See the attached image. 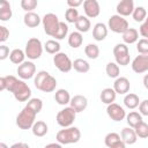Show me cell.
Returning a JSON list of instances; mask_svg holds the SVG:
<instances>
[{"label":"cell","instance_id":"1","mask_svg":"<svg viewBox=\"0 0 148 148\" xmlns=\"http://www.w3.org/2000/svg\"><path fill=\"white\" fill-rule=\"evenodd\" d=\"M0 90L10 91L18 102H27L31 97L30 87L23 80H18L14 75H7L0 79Z\"/></svg>","mask_w":148,"mask_h":148},{"label":"cell","instance_id":"2","mask_svg":"<svg viewBox=\"0 0 148 148\" xmlns=\"http://www.w3.org/2000/svg\"><path fill=\"white\" fill-rule=\"evenodd\" d=\"M34 84L38 90L43 92H52L56 90V87L58 83H57L56 77H53L49 72L39 71L35 75Z\"/></svg>","mask_w":148,"mask_h":148},{"label":"cell","instance_id":"3","mask_svg":"<svg viewBox=\"0 0 148 148\" xmlns=\"http://www.w3.org/2000/svg\"><path fill=\"white\" fill-rule=\"evenodd\" d=\"M57 142L60 145H71V143H76L81 139V132L77 127L71 126L66 127L64 130H60L57 135H56Z\"/></svg>","mask_w":148,"mask_h":148},{"label":"cell","instance_id":"4","mask_svg":"<svg viewBox=\"0 0 148 148\" xmlns=\"http://www.w3.org/2000/svg\"><path fill=\"white\" fill-rule=\"evenodd\" d=\"M36 112L34 110H31L29 106H24L22 109V111L17 114L16 117V125L18 126V128L21 130H29L32 128L34 124L36 123Z\"/></svg>","mask_w":148,"mask_h":148},{"label":"cell","instance_id":"5","mask_svg":"<svg viewBox=\"0 0 148 148\" xmlns=\"http://www.w3.org/2000/svg\"><path fill=\"white\" fill-rule=\"evenodd\" d=\"M42 23H43V28L46 35L54 37V35L57 34L59 25H60V21L58 18V16L53 13H47L43 16L42 18Z\"/></svg>","mask_w":148,"mask_h":148},{"label":"cell","instance_id":"6","mask_svg":"<svg viewBox=\"0 0 148 148\" xmlns=\"http://www.w3.org/2000/svg\"><path fill=\"white\" fill-rule=\"evenodd\" d=\"M76 118V112L74 109H72L71 106H65L62 110H60L57 113V123L59 126L66 128V127H71L74 123Z\"/></svg>","mask_w":148,"mask_h":148},{"label":"cell","instance_id":"7","mask_svg":"<svg viewBox=\"0 0 148 148\" xmlns=\"http://www.w3.org/2000/svg\"><path fill=\"white\" fill-rule=\"evenodd\" d=\"M25 56L28 57V59L30 60H36L38 58H40L42 53H43V44L38 38H30L27 44H25Z\"/></svg>","mask_w":148,"mask_h":148},{"label":"cell","instance_id":"8","mask_svg":"<svg viewBox=\"0 0 148 148\" xmlns=\"http://www.w3.org/2000/svg\"><path fill=\"white\" fill-rule=\"evenodd\" d=\"M113 56L116 59V62L120 66H127L130 64L131 57H130V51L128 46L124 43H118L113 47Z\"/></svg>","mask_w":148,"mask_h":148},{"label":"cell","instance_id":"9","mask_svg":"<svg viewBox=\"0 0 148 148\" xmlns=\"http://www.w3.org/2000/svg\"><path fill=\"white\" fill-rule=\"evenodd\" d=\"M108 28L116 34H124L130 27H128V22L126 18L116 14V15L110 16L109 22H108Z\"/></svg>","mask_w":148,"mask_h":148},{"label":"cell","instance_id":"10","mask_svg":"<svg viewBox=\"0 0 148 148\" xmlns=\"http://www.w3.org/2000/svg\"><path fill=\"white\" fill-rule=\"evenodd\" d=\"M53 64L54 66L61 72V73H68L72 68H73V62L69 59V57L64 53V52H59L57 54H54L53 57Z\"/></svg>","mask_w":148,"mask_h":148},{"label":"cell","instance_id":"11","mask_svg":"<svg viewBox=\"0 0 148 148\" xmlns=\"http://www.w3.org/2000/svg\"><path fill=\"white\" fill-rule=\"evenodd\" d=\"M16 72L18 74V77H21L22 80H29L36 75V66L32 61H24L23 64L18 65Z\"/></svg>","mask_w":148,"mask_h":148},{"label":"cell","instance_id":"12","mask_svg":"<svg viewBox=\"0 0 148 148\" xmlns=\"http://www.w3.org/2000/svg\"><path fill=\"white\" fill-rule=\"evenodd\" d=\"M106 113L114 121H121L124 120V118H126V111L124 110L123 106H120L117 103L109 104L106 108Z\"/></svg>","mask_w":148,"mask_h":148},{"label":"cell","instance_id":"13","mask_svg":"<svg viewBox=\"0 0 148 148\" xmlns=\"http://www.w3.org/2000/svg\"><path fill=\"white\" fill-rule=\"evenodd\" d=\"M132 69L133 72L141 74L145 72H148V56L139 54L136 56L132 61Z\"/></svg>","mask_w":148,"mask_h":148},{"label":"cell","instance_id":"14","mask_svg":"<svg viewBox=\"0 0 148 148\" xmlns=\"http://www.w3.org/2000/svg\"><path fill=\"white\" fill-rule=\"evenodd\" d=\"M83 9H84V14L86 16L89 18H94L97 17L101 13V7L97 0H86L83 1Z\"/></svg>","mask_w":148,"mask_h":148},{"label":"cell","instance_id":"15","mask_svg":"<svg viewBox=\"0 0 148 148\" xmlns=\"http://www.w3.org/2000/svg\"><path fill=\"white\" fill-rule=\"evenodd\" d=\"M130 88H131V83H130V80L127 77H124V76H119L114 80V83H113V89L117 94L119 95H126L128 91H130Z\"/></svg>","mask_w":148,"mask_h":148},{"label":"cell","instance_id":"16","mask_svg":"<svg viewBox=\"0 0 148 148\" xmlns=\"http://www.w3.org/2000/svg\"><path fill=\"white\" fill-rule=\"evenodd\" d=\"M116 9H117L118 15H120L123 17L130 16L134 12V2H133V0H123V1L118 2Z\"/></svg>","mask_w":148,"mask_h":148},{"label":"cell","instance_id":"17","mask_svg":"<svg viewBox=\"0 0 148 148\" xmlns=\"http://www.w3.org/2000/svg\"><path fill=\"white\" fill-rule=\"evenodd\" d=\"M71 108L75 110V112H82L87 109L88 106V99L86 96L83 95H75L74 97H72L71 99Z\"/></svg>","mask_w":148,"mask_h":148},{"label":"cell","instance_id":"18","mask_svg":"<svg viewBox=\"0 0 148 148\" xmlns=\"http://www.w3.org/2000/svg\"><path fill=\"white\" fill-rule=\"evenodd\" d=\"M120 138L126 145H134L138 140V135L132 127H125L120 132Z\"/></svg>","mask_w":148,"mask_h":148},{"label":"cell","instance_id":"19","mask_svg":"<svg viewBox=\"0 0 148 148\" xmlns=\"http://www.w3.org/2000/svg\"><path fill=\"white\" fill-rule=\"evenodd\" d=\"M108 36V27L102 23V22H98L94 25V29H92V37L97 42H102L105 39V37Z\"/></svg>","mask_w":148,"mask_h":148},{"label":"cell","instance_id":"20","mask_svg":"<svg viewBox=\"0 0 148 148\" xmlns=\"http://www.w3.org/2000/svg\"><path fill=\"white\" fill-rule=\"evenodd\" d=\"M23 22L28 28H36L40 24L42 18L39 17L38 14H36L34 12H30V13H25V15L23 17Z\"/></svg>","mask_w":148,"mask_h":148},{"label":"cell","instance_id":"21","mask_svg":"<svg viewBox=\"0 0 148 148\" xmlns=\"http://www.w3.org/2000/svg\"><path fill=\"white\" fill-rule=\"evenodd\" d=\"M116 96H117V92L114 91L113 88H104L99 95V98L101 101L104 103V104H112L116 99Z\"/></svg>","mask_w":148,"mask_h":148},{"label":"cell","instance_id":"22","mask_svg":"<svg viewBox=\"0 0 148 148\" xmlns=\"http://www.w3.org/2000/svg\"><path fill=\"white\" fill-rule=\"evenodd\" d=\"M124 44H134L139 40V31L134 28H128L123 34Z\"/></svg>","mask_w":148,"mask_h":148},{"label":"cell","instance_id":"23","mask_svg":"<svg viewBox=\"0 0 148 148\" xmlns=\"http://www.w3.org/2000/svg\"><path fill=\"white\" fill-rule=\"evenodd\" d=\"M54 99L60 105H67L71 103V95L66 89H58L54 94Z\"/></svg>","mask_w":148,"mask_h":148},{"label":"cell","instance_id":"24","mask_svg":"<svg viewBox=\"0 0 148 148\" xmlns=\"http://www.w3.org/2000/svg\"><path fill=\"white\" fill-rule=\"evenodd\" d=\"M31 131H32V134H34L35 136L42 138V136H44V135L47 133L49 127H47V125H46L45 121H43V120H37V121L34 124Z\"/></svg>","mask_w":148,"mask_h":148},{"label":"cell","instance_id":"25","mask_svg":"<svg viewBox=\"0 0 148 148\" xmlns=\"http://www.w3.org/2000/svg\"><path fill=\"white\" fill-rule=\"evenodd\" d=\"M124 105L127 108V109H135L140 105V101H139V96L136 94H126L125 97H124Z\"/></svg>","mask_w":148,"mask_h":148},{"label":"cell","instance_id":"26","mask_svg":"<svg viewBox=\"0 0 148 148\" xmlns=\"http://www.w3.org/2000/svg\"><path fill=\"white\" fill-rule=\"evenodd\" d=\"M12 15H13V13H12L10 3L6 0L1 1V3H0V20L6 22L12 17Z\"/></svg>","mask_w":148,"mask_h":148},{"label":"cell","instance_id":"27","mask_svg":"<svg viewBox=\"0 0 148 148\" xmlns=\"http://www.w3.org/2000/svg\"><path fill=\"white\" fill-rule=\"evenodd\" d=\"M83 43V37H82V34L79 32V31H73L69 34L68 36V45L73 49H77L82 45Z\"/></svg>","mask_w":148,"mask_h":148},{"label":"cell","instance_id":"28","mask_svg":"<svg viewBox=\"0 0 148 148\" xmlns=\"http://www.w3.org/2000/svg\"><path fill=\"white\" fill-rule=\"evenodd\" d=\"M90 27H91V23H90L89 18L83 15H80L75 22V28L77 29L79 32H87V31H89Z\"/></svg>","mask_w":148,"mask_h":148},{"label":"cell","instance_id":"29","mask_svg":"<svg viewBox=\"0 0 148 148\" xmlns=\"http://www.w3.org/2000/svg\"><path fill=\"white\" fill-rule=\"evenodd\" d=\"M25 52L24 51H22L21 49H14L12 52H10V54H9V59H10V61L13 62V64H15V65H21V64H23L25 60Z\"/></svg>","mask_w":148,"mask_h":148},{"label":"cell","instance_id":"30","mask_svg":"<svg viewBox=\"0 0 148 148\" xmlns=\"http://www.w3.org/2000/svg\"><path fill=\"white\" fill-rule=\"evenodd\" d=\"M126 121L130 127L132 128H135L142 120V116L140 114V112H135V111H132L130 112L128 114H126Z\"/></svg>","mask_w":148,"mask_h":148},{"label":"cell","instance_id":"31","mask_svg":"<svg viewBox=\"0 0 148 148\" xmlns=\"http://www.w3.org/2000/svg\"><path fill=\"white\" fill-rule=\"evenodd\" d=\"M73 68L77 73H88L89 69H90V65L87 60L79 58V59H75L73 61Z\"/></svg>","mask_w":148,"mask_h":148},{"label":"cell","instance_id":"32","mask_svg":"<svg viewBox=\"0 0 148 148\" xmlns=\"http://www.w3.org/2000/svg\"><path fill=\"white\" fill-rule=\"evenodd\" d=\"M105 72H106V75L111 79H117L119 77V74H120V69H119V65L117 62H108L106 64V67H105Z\"/></svg>","mask_w":148,"mask_h":148},{"label":"cell","instance_id":"33","mask_svg":"<svg viewBox=\"0 0 148 148\" xmlns=\"http://www.w3.org/2000/svg\"><path fill=\"white\" fill-rule=\"evenodd\" d=\"M44 49L49 54H57L60 52V44L56 39H49L44 44Z\"/></svg>","mask_w":148,"mask_h":148},{"label":"cell","instance_id":"34","mask_svg":"<svg viewBox=\"0 0 148 148\" xmlns=\"http://www.w3.org/2000/svg\"><path fill=\"white\" fill-rule=\"evenodd\" d=\"M84 53L89 59H97L99 56V47L98 45L90 43L84 47Z\"/></svg>","mask_w":148,"mask_h":148},{"label":"cell","instance_id":"35","mask_svg":"<svg viewBox=\"0 0 148 148\" xmlns=\"http://www.w3.org/2000/svg\"><path fill=\"white\" fill-rule=\"evenodd\" d=\"M132 16H133L135 22H145L146 17H147V12H146L145 7L139 6V7L134 8V12H133Z\"/></svg>","mask_w":148,"mask_h":148},{"label":"cell","instance_id":"36","mask_svg":"<svg viewBox=\"0 0 148 148\" xmlns=\"http://www.w3.org/2000/svg\"><path fill=\"white\" fill-rule=\"evenodd\" d=\"M27 106H29V108H30L31 110H34L36 113H39V112L42 111V109H43V102H42L40 98H37V97L30 98V99L28 101V103H27Z\"/></svg>","mask_w":148,"mask_h":148},{"label":"cell","instance_id":"37","mask_svg":"<svg viewBox=\"0 0 148 148\" xmlns=\"http://www.w3.org/2000/svg\"><path fill=\"white\" fill-rule=\"evenodd\" d=\"M138 138H141V139H146L148 138V124H146L145 121H141L135 128H134Z\"/></svg>","mask_w":148,"mask_h":148},{"label":"cell","instance_id":"38","mask_svg":"<svg viewBox=\"0 0 148 148\" xmlns=\"http://www.w3.org/2000/svg\"><path fill=\"white\" fill-rule=\"evenodd\" d=\"M119 140H121V139H120V135H119L118 133H116V132H111V133H108V134L105 135V138H104V143H105L106 147L110 148L112 145H114V143L118 142Z\"/></svg>","mask_w":148,"mask_h":148},{"label":"cell","instance_id":"39","mask_svg":"<svg viewBox=\"0 0 148 148\" xmlns=\"http://www.w3.org/2000/svg\"><path fill=\"white\" fill-rule=\"evenodd\" d=\"M79 16L80 15H79V12H77L76 8H68L66 10V13H65V18H66V21L68 23H74L75 24V22L79 18Z\"/></svg>","mask_w":148,"mask_h":148},{"label":"cell","instance_id":"40","mask_svg":"<svg viewBox=\"0 0 148 148\" xmlns=\"http://www.w3.org/2000/svg\"><path fill=\"white\" fill-rule=\"evenodd\" d=\"M67 34H68V25L65 22H60L59 29H58L57 34L54 35V39L56 40H61L67 36Z\"/></svg>","mask_w":148,"mask_h":148},{"label":"cell","instance_id":"41","mask_svg":"<svg viewBox=\"0 0 148 148\" xmlns=\"http://www.w3.org/2000/svg\"><path fill=\"white\" fill-rule=\"evenodd\" d=\"M136 50L140 54L148 56V39L147 38H141L136 43Z\"/></svg>","mask_w":148,"mask_h":148},{"label":"cell","instance_id":"42","mask_svg":"<svg viewBox=\"0 0 148 148\" xmlns=\"http://www.w3.org/2000/svg\"><path fill=\"white\" fill-rule=\"evenodd\" d=\"M37 5H38L37 0H22V1H21V7H22V9H24L27 13L32 12V10L37 7Z\"/></svg>","mask_w":148,"mask_h":148},{"label":"cell","instance_id":"43","mask_svg":"<svg viewBox=\"0 0 148 148\" xmlns=\"http://www.w3.org/2000/svg\"><path fill=\"white\" fill-rule=\"evenodd\" d=\"M139 31H140V35H141L142 37H145V38L148 39V16L146 17L145 22H142V24L140 25Z\"/></svg>","mask_w":148,"mask_h":148},{"label":"cell","instance_id":"44","mask_svg":"<svg viewBox=\"0 0 148 148\" xmlns=\"http://www.w3.org/2000/svg\"><path fill=\"white\" fill-rule=\"evenodd\" d=\"M9 37V30L5 25H0V42L5 43Z\"/></svg>","mask_w":148,"mask_h":148},{"label":"cell","instance_id":"45","mask_svg":"<svg viewBox=\"0 0 148 148\" xmlns=\"http://www.w3.org/2000/svg\"><path fill=\"white\" fill-rule=\"evenodd\" d=\"M139 112H140L141 116H148V99H145V101L140 102Z\"/></svg>","mask_w":148,"mask_h":148},{"label":"cell","instance_id":"46","mask_svg":"<svg viewBox=\"0 0 148 148\" xmlns=\"http://www.w3.org/2000/svg\"><path fill=\"white\" fill-rule=\"evenodd\" d=\"M9 47L6 45H0V60H5L7 57H9Z\"/></svg>","mask_w":148,"mask_h":148},{"label":"cell","instance_id":"47","mask_svg":"<svg viewBox=\"0 0 148 148\" xmlns=\"http://www.w3.org/2000/svg\"><path fill=\"white\" fill-rule=\"evenodd\" d=\"M67 5L69 6V8H76V7H79V6H81V5H83V1H81V0H68L67 1Z\"/></svg>","mask_w":148,"mask_h":148},{"label":"cell","instance_id":"48","mask_svg":"<svg viewBox=\"0 0 148 148\" xmlns=\"http://www.w3.org/2000/svg\"><path fill=\"white\" fill-rule=\"evenodd\" d=\"M9 148H30V147L25 142H16V143H13Z\"/></svg>","mask_w":148,"mask_h":148},{"label":"cell","instance_id":"49","mask_svg":"<svg viewBox=\"0 0 148 148\" xmlns=\"http://www.w3.org/2000/svg\"><path fill=\"white\" fill-rule=\"evenodd\" d=\"M110 148H126V143L123 140H119L118 142H116L114 145H112Z\"/></svg>","mask_w":148,"mask_h":148},{"label":"cell","instance_id":"50","mask_svg":"<svg viewBox=\"0 0 148 148\" xmlns=\"http://www.w3.org/2000/svg\"><path fill=\"white\" fill-rule=\"evenodd\" d=\"M44 148H62V146H61L59 142H52V143L46 145Z\"/></svg>","mask_w":148,"mask_h":148},{"label":"cell","instance_id":"51","mask_svg":"<svg viewBox=\"0 0 148 148\" xmlns=\"http://www.w3.org/2000/svg\"><path fill=\"white\" fill-rule=\"evenodd\" d=\"M142 82H143V86H145V88L148 90V74H146V75L143 76V80H142Z\"/></svg>","mask_w":148,"mask_h":148},{"label":"cell","instance_id":"52","mask_svg":"<svg viewBox=\"0 0 148 148\" xmlns=\"http://www.w3.org/2000/svg\"><path fill=\"white\" fill-rule=\"evenodd\" d=\"M0 148H9V147H8L5 142H1V143H0Z\"/></svg>","mask_w":148,"mask_h":148}]
</instances>
